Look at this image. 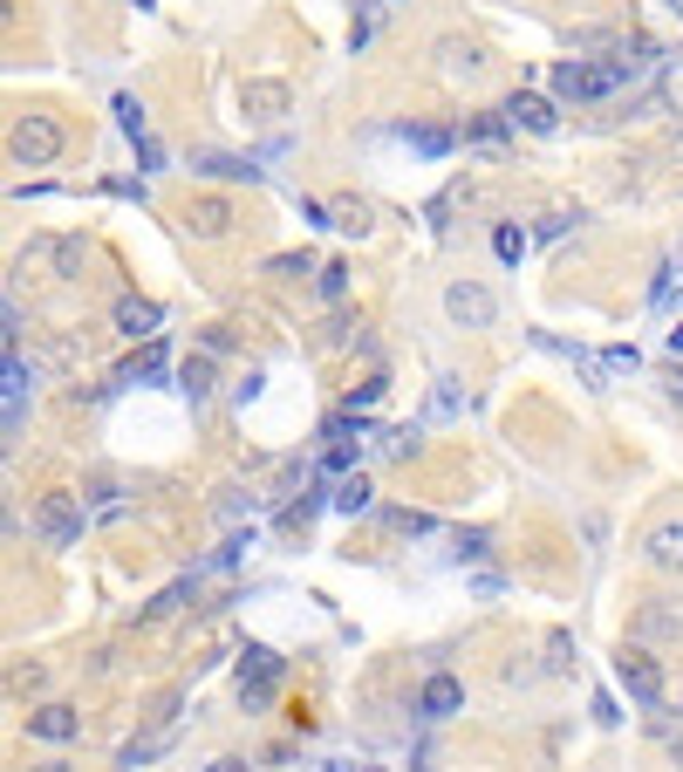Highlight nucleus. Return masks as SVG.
I'll return each mask as SVG.
<instances>
[{"label":"nucleus","instance_id":"f257e3e1","mask_svg":"<svg viewBox=\"0 0 683 772\" xmlns=\"http://www.w3.org/2000/svg\"><path fill=\"white\" fill-rule=\"evenodd\" d=\"M62 144L69 137H62V124H55L49 110H28L21 124H14V157H21V165H55Z\"/></svg>","mask_w":683,"mask_h":772},{"label":"nucleus","instance_id":"f03ea898","mask_svg":"<svg viewBox=\"0 0 683 772\" xmlns=\"http://www.w3.org/2000/svg\"><path fill=\"white\" fill-rule=\"evenodd\" d=\"M553 90L568 103H594V96L622 90V75H615V62H560L553 69Z\"/></svg>","mask_w":683,"mask_h":772},{"label":"nucleus","instance_id":"7ed1b4c3","mask_svg":"<svg viewBox=\"0 0 683 772\" xmlns=\"http://www.w3.org/2000/svg\"><path fill=\"white\" fill-rule=\"evenodd\" d=\"M34 526L49 534V547H75L83 541V506H75L69 493H49L42 506H34Z\"/></svg>","mask_w":683,"mask_h":772},{"label":"nucleus","instance_id":"20e7f679","mask_svg":"<svg viewBox=\"0 0 683 772\" xmlns=\"http://www.w3.org/2000/svg\"><path fill=\"white\" fill-rule=\"evenodd\" d=\"M28 390H34V370L14 349H0V424H14L28 411Z\"/></svg>","mask_w":683,"mask_h":772},{"label":"nucleus","instance_id":"39448f33","mask_svg":"<svg viewBox=\"0 0 683 772\" xmlns=\"http://www.w3.org/2000/svg\"><path fill=\"white\" fill-rule=\"evenodd\" d=\"M615 677L629 683V698H642V704H656V698H663V670L642 657V649H622V657H615Z\"/></svg>","mask_w":683,"mask_h":772},{"label":"nucleus","instance_id":"423d86ee","mask_svg":"<svg viewBox=\"0 0 683 772\" xmlns=\"http://www.w3.org/2000/svg\"><path fill=\"white\" fill-rule=\"evenodd\" d=\"M28 731H34V739H49V745H69L75 731H83V718H75V704H42L28 718Z\"/></svg>","mask_w":683,"mask_h":772},{"label":"nucleus","instance_id":"0eeeda50","mask_svg":"<svg viewBox=\"0 0 683 772\" xmlns=\"http://www.w3.org/2000/svg\"><path fill=\"white\" fill-rule=\"evenodd\" d=\"M445 308H452V321H465V329H486L493 321V295L486 288H452Z\"/></svg>","mask_w":683,"mask_h":772},{"label":"nucleus","instance_id":"6e6552de","mask_svg":"<svg viewBox=\"0 0 683 772\" xmlns=\"http://www.w3.org/2000/svg\"><path fill=\"white\" fill-rule=\"evenodd\" d=\"M506 124H527L534 137H553L560 116H553V103H540V96H513V103H506Z\"/></svg>","mask_w":683,"mask_h":772},{"label":"nucleus","instance_id":"1a4fd4ad","mask_svg":"<svg viewBox=\"0 0 683 772\" xmlns=\"http://www.w3.org/2000/svg\"><path fill=\"white\" fill-rule=\"evenodd\" d=\"M157 321H165V315H157V301H137V295H131V301H116V329H124L131 342H137V336L151 342V336H157Z\"/></svg>","mask_w":683,"mask_h":772},{"label":"nucleus","instance_id":"9d476101","mask_svg":"<svg viewBox=\"0 0 683 772\" xmlns=\"http://www.w3.org/2000/svg\"><path fill=\"white\" fill-rule=\"evenodd\" d=\"M458 704H465V683L458 677H431L424 683V718H452Z\"/></svg>","mask_w":683,"mask_h":772},{"label":"nucleus","instance_id":"9b49d317","mask_svg":"<svg viewBox=\"0 0 683 772\" xmlns=\"http://www.w3.org/2000/svg\"><path fill=\"white\" fill-rule=\"evenodd\" d=\"M273 677H280V657H273V649H247V657H239V683H247L253 698H260Z\"/></svg>","mask_w":683,"mask_h":772},{"label":"nucleus","instance_id":"f8f14e48","mask_svg":"<svg viewBox=\"0 0 683 772\" xmlns=\"http://www.w3.org/2000/svg\"><path fill=\"white\" fill-rule=\"evenodd\" d=\"M404 144H411L417 157H445V151H452V131H437V124H404Z\"/></svg>","mask_w":683,"mask_h":772},{"label":"nucleus","instance_id":"ddd939ff","mask_svg":"<svg viewBox=\"0 0 683 772\" xmlns=\"http://www.w3.org/2000/svg\"><path fill=\"white\" fill-rule=\"evenodd\" d=\"M650 560L656 567H683V526H656V534H650Z\"/></svg>","mask_w":683,"mask_h":772},{"label":"nucleus","instance_id":"4468645a","mask_svg":"<svg viewBox=\"0 0 683 772\" xmlns=\"http://www.w3.org/2000/svg\"><path fill=\"white\" fill-rule=\"evenodd\" d=\"M198 172H206V178H226V185H253V178H260L253 165H239V157H198Z\"/></svg>","mask_w":683,"mask_h":772},{"label":"nucleus","instance_id":"2eb2a0df","mask_svg":"<svg viewBox=\"0 0 683 772\" xmlns=\"http://www.w3.org/2000/svg\"><path fill=\"white\" fill-rule=\"evenodd\" d=\"M493 254H499V260H519V254H527V233H519V226H499V233H493Z\"/></svg>","mask_w":683,"mask_h":772},{"label":"nucleus","instance_id":"dca6fc26","mask_svg":"<svg viewBox=\"0 0 683 772\" xmlns=\"http://www.w3.org/2000/svg\"><path fill=\"white\" fill-rule=\"evenodd\" d=\"M335 506H342V513H370V485H363V478H349L342 493H335Z\"/></svg>","mask_w":683,"mask_h":772},{"label":"nucleus","instance_id":"f3484780","mask_svg":"<svg viewBox=\"0 0 683 772\" xmlns=\"http://www.w3.org/2000/svg\"><path fill=\"white\" fill-rule=\"evenodd\" d=\"M116 124H124L131 137H144V110H137V96H116Z\"/></svg>","mask_w":683,"mask_h":772},{"label":"nucleus","instance_id":"a211bd4d","mask_svg":"<svg viewBox=\"0 0 683 772\" xmlns=\"http://www.w3.org/2000/svg\"><path fill=\"white\" fill-rule=\"evenodd\" d=\"M445 75H478V55L472 49H445Z\"/></svg>","mask_w":683,"mask_h":772},{"label":"nucleus","instance_id":"6ab92c4d","mask_svg":"<svg viewBox=\"0 0 683 772\" xmlns=\"http://www.w3.org/2000/svg\"><path fill=\"white\" fill-rule=\"evenodd\" d=\"M670 356L683 362V321H676V329H670Z\"/></svg>","mask_w":683,"mask_h":772},{"label":"nucleus","instance_id":"aec40b11","mask_svg":"<svg viewBox=\"0 0 683 772\" xmlns=\"http://www.w3.org/2000/svg\"><path fill=\"white\" fill-rule=\"evenodd\" d=\"M0 321H8V301H0Z\"/></svg>","mask_w":683,"mask_h":772},{"label":"nucleus","instance_id":"412c9836","mask_svg":"<svg viewBox=\"0 0 683 772\" xmlns=\"http://www.w3.org/2000/svg\"><path fill=\"white\" fill-rule=\"evenodd\" d=\"M137 8H151V0H137Z\"/></svg>","mask_w":683,"mask_h":772},{"label":"nucleus","instance_id":"4be33fe9","mask_svg":"<svg viewBox=\"0 0 683 772\" xmlns=\"http://www.w3.org/2000/svg\"><path fill=\"white\" fill-rule=\"evenodd\" d=\"M676 8H683V0H676Z\"/></svg>","mask_w":683,"mask_h":772}]
</instances>
